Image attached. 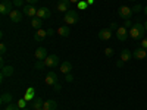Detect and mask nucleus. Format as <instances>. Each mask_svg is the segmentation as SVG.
<instances>
[{
  "label": "nucleus",
  "instance_id": "obj_46",
  "mask_svg": "<svg viewBox=\"0 0 147 110\" xmlns=\"http://www.w3.org/2000/svg\"><path fill=\"white\" fill-rule=\"evenodd\" d=\"M129 2H136V0H129Z\"/></svg>",
  "mask_w": 147,
  "mask_h": 110
},
{
  "label": "nucleus",
  "instance_id": "obj_27",
  "mask_svg": "<svg viewBox=\"0 0 147 110\" xmlns=\"http://www.w3.org/2000/svg\"><path fill=\"white\" fill-rule=\"evenodd\" d=\"M5 110H21V109H19V106H18V104L10 103V104H7V106H6V109H5Z\"/></svg>",
  "mask_w": 147,
  "mask_h": 110
},
{
  "label": "nucleus",
  "instance_id": "obj_3",
  "mask_svg": "<svg viewBox=\"0 0 147 110\" xmlns=\"http://www.w3.org/2000/svg\"><path fill=\"white\" fill-rule=\"evenodd\" d=\"M13 2H10V0H2V3H0V13L2 15H10V12L13 10Z\"/></svg>",
  "mask_w": 147,
  "mask_h": 110
},
{
  "label": "nucleus",
  "instance_id": "obj_1",
  "mask_svg": "<svg viewBox=\"0 0 147 110\" xmlns=\"http://www.w3.org/2000/svg\"><path fill=\"white\" fill-rule=\"evenodd\" d=\"M128 32H129L131 38H134V40H143V38H144V34H146L147 31H146V28H144V23L136 22V23H134V25L128 30Z\"/></svg>",
  "mask_w": 147,
  "mask_h": 110
},
{
  "label": "nucleus",
  "instance_id": "obj_45",
  "mask_svg": "<svg viewBox=\"0 0 147 110\" xmlns=\"http://www.w3.org/2000/svg\"><path fill=\"white\" fill-rule=\"evenodd\" d=\"M21 110H30V109H21Z\"/></svg>",
  "mask_w": 147,
  "mask_h": 110
},
{
  "label": "nucleus",
  "instance_id": "obj_48",
  "mask_svg": "<svg viewBox=\"0 0 147 110\" xmlns=\"http://www.w3.org/2000/svg\"><path fill=\"white\" fill-rule=\"evenodd\" d=\"M146 59H147V57H146Z\"/></svg>",
  "mask_w": 147,
  "mask_h": 110
},
{
  "label": "nucleus",
  "instance_id": "obj_13",
  "mask_svg": "<svg viewBox=\"0 0 147 110\" xmlns=\"http://www.w3.org/2000/svg\"><path fill=\"white\" fill-rule=\"evenodd\" d=\"M37 16L41 18V19H49L52 16V12L49 10L47 7H40L38 10H37Z\"/></svg>",
  "mask_w": 147,
  "mask_h": 110
},
{
  "label": "nucleus",
  "instance_id": "obj_9",
  "mask_svg": "<svg viewBox=\"0 0 147 110\" xmlns=\"http://www.w3.org/2000/svg\"><path fill=\"white\" fill-rule=\"evenodd\" d=\"M69 5H71V0H59L57 2V5H56V9L59 10V12H66L69 10Z\"/></svg>",
  "mask_w": 147,
  "mask_h": 110
},
{
  "label": "nucleus",
  "instance_id": "obj_26",
  "mask_svg": "<svg viewBox=\"0 0 147 110\" xmlns=\"http://www.w3.org/2000/svg\"><path fill=\"white\" fill-rule=\"evenodd\" d=\"M144 7L141 6V5H136L134 7H131V10H132V13H140V12L143 10Z\"/></svg>",
  "mask_w": 147,
  "mask_h": 110
},
{
  "label": "nucleus",
  "instance_id": "obj_4",
  "mask_svg": "<svg viewBox=\"0 0 147 110\" xmlns=\"http://www.w3.org/2000/svg\"><path fill=\"white\" fill-rule=\"evenodd\" d=\"M118 16L122 18L124 21L129 19V18L132 16V10H131V7H128V6H121V7L118 9Z\"/></svg>",
  "mask_w": 147,
  "mask_h": 110
},
{
  "label": "nucleus",
  "instance_id": "obj_12",
  "mask_svg": "<svg viewBox=\"0 0 147 110\" xmlns=\"http://www.w3.org/2000/svg\"><path fill=\"white\" fill-rule=\"evenodd\" d=\"M132 57H136L137 60L146 59V57H147V50H144L143 47H137V48H136V52L132 53Z\"/></svg>",
  "mask_w": 147,
  "mask_h": 110
},
{
  "label": "nucleus",
  "instance_id": "obj_7",
  "mask_svg": "<svg viewBox=\"0 0 147 110\" xmlns=\"http://www.w3.org/2000/svg\"><path fill=\"white\" fill-rule=\"evenodd\" d=\"M37 10H38V9H35V7H34V5H25V6L22 7V12H24V15H27V16H31V18L37 16Z\"/></svg>",
  "mask_w": 147,
  "mask_h": 110
},
{
  "label": "nucleus",
  "instance_id": "obj_32",
  "mask_svg": "<svg viewBox=\"0 0 147 110\" xmlns=\"http://www.w3.org/2000/svg\"><path fill=\"white\" fill-rule=\"evenodd\" d=\"M132 25H134V23L131 22V19H127V21H124V27H125L127 30H129Z\"/></svg>",
  "mask_w": 147,
  "mask_h": 110
},
{
  "label": "nucleus",
  "instance_id": "obj_35",
  "mask_svg": "<svg viewBox=\"0 0 147 110\" xmlns=\"http://www.w3.org/2000/svg\"><path fill=\"white\" fill-rule=\"evenodd\" d=\"M65 81L66 82H72L74 81V76L71 75V73H66V75H65Z\"/></svg>",
  "mask_w": 147,
  "mask_h": 110
},
{
  "label": "nucleus",
  "instance_id": "obj_33",
  "mask_svg": "<svg viewBox=\"0 0 147 110\" xmlns=\"http://www.w3.org/2000/svg\"><path fill=\"white\" fill-rule=\"evenodd\" d=\"M78 6H80V9H87V6H88V3L87 2H82V0H81V2H78Z\"/></svg>",
  "mask_w": 147,
  "mask_h": 110
},
{
  "label": "nucleus",
  "instance_id": "obj_5",
  "mask_svg": "<svg viewBox=\"0 0 147 110\" xmlns=\"http://www.w3.org/2000/svg\"><path fill=\"white\" fill-rule=\"evenodd\" d=\"M44 63H46L47 68H56V66L59 65V56H56V54L47 56V57L44 59Z\"/></svg>",
  "mask_w": 147,
  "mask_h": 110
},
{
  "label": "nucleus",
  "instance_id": "obj_11",
  "mask_svg": "<svg viewBox=\"0 0 147 110\" xmlns=\"http://www.w3.org/2000/svg\"><path fill=\"white\" fill-rule=\"evenodd\" d=\"M22 13H24V12H21V10H18V9H13V10L10 12L9 18H10L12 22H21V21H22Z\"/></svg>",
  "mask_w": 147,
  "mask_h": 110
},
{
  "label": "nucleus",
  "instance_id": "obj_10",
  "mask_svg": "<svg viewBox=\"0 0 147 110\" xmlns=\"http://www.w3.org/2000/svg\"><path fill=\"white\" fill-rule=\"evenodd\" d=\"M44 82L47 84V85H55L56 82H57V75H56V72H53V70H50L46 75V79H44Z\"/></svg>",
  "mask_w": 147,
  "mask_h": 110
},
{
  "label": "nucleus",
  "instance_id": "obj_47",
  "mask_svg": "<svg viewBox=\"0 0 147 110\" xmlns=\"http://www.w3.org/2000/svg\"><path fill=\"white\" fill-rule=\"evenodd\" d=\"M38 110H44V109H38Z\"/></svg>",
  "mask_w": 147,
  "mask_h": 110
},
{
  "label": "nucleus",
  "instance_id": "obj_24",
  "mask_svg": "<svg viewBox=\"0 0 147 110\" xmlns=\"http://www.w3.org/2000/svg\"><path fill=\"white\" fill-rule=\"evenodd\" d=\"M2 75H5V76H12L13 75V66H3L2 68Z\"/></svg>",
  "mask_w": 147,
  "mask_h": 110
},
{
  "label": "nucleus",
  "instance_id": "obj_39",
  "mask_svg": "<svg viewBox=\"0 0 147 110\" xmlns=\"http://www.w3.org/2000/svg\"><path fill=\"white\" fill-rule=\"evenodd\" d=\"M118 28H119V27H118V25H116V23H115V22H113V23H110V30H112V31H113V30H115V31H116V30H118Z\"/></svg>",
  "mask_w": 147,
  "mask_h": 110
},
{
  "label": "nucleus",
  "instance_id": "obj_8",
  "mask_svg": "<svg viewBox=\"0 0 147 110\" xmlns=\"http://www.w3.org/2000/svg\"><path fill=\"white\" fill-rule=\"evenodd\" d=\"M99 38H100L102 41L110 40V38H112V30H110V28H103V30H100V31H99Z\"/></svg>",
  "mask_w": 147,
  "mask_h": 110
},
{
  "label": "nucleus",
  "instance_id": "obj_6",
  "mask_svg": "<svg viewBox=\"0 0 147 110\" xmlns=\"http://www.w3.org/2000/svg\"><path fill=\"white\" fill-rule=\"evenodd\" d=\"M115 34H116V38H118L119 41H125L127 37L129 35V32H128V30H127L125 27H119V28L115 31Z\"/></svg>",
  "mask_w": 147,
  "mask_h": 110
},
{
  "label": "nucleus",
  "instance_id": "obj_29",
  "mask_svg": "<svg viewBox=\"0 0 147 110\" xmlns=\"http://www.w3.org/2000/svg\"><path fill=\"white\" fill-rule=\"evenodd\" d=\"M105 54H106L107 57H112V56L115 54V52H113V48H110V47H107L106 50H105Z\"/></svg>",
  "mask_w": 147,
  "mask_h": 110
},
{
  "label": "nucleus",
  "instance_id": "obj_36",
  "mask_svg": "<svg viewBox=\"0 0 147 110\" xmlns=\"http://www.w3.org/2000/svg\"><path fill=\"white\" fill-rule=\"evenodd\" d=\"M53 87H55V91H60V90H62V87H60V84H59V82H56Z\"/></svg>",
  "mask_w": 147,
  "mask_h": 110
},
{
  "label": "nucleus",
  "instance_id": "obj_16",
  "mask_svg": "<svg viewBox=\"0 0 147 110\" xmlns=\"http://www.w3.org/2000/svg\"><path fill=\"white\" fill-rule=\"evenodd\" d=\"M24 99H25L27 101H32V100L35 99V90H34L32 87H30V88H27V91H25V94H24Z\"/></svg>",
  "mask_w": 147,
  "mask_h": 110
},
{
  "label": "nucleus",
  "instance_id": "obj_18",
  "mask_svg": "<svg viewBox=\"0 0 147 110\" xmlns=\"http://www.w3.org/2000/svg\"><path fill=\"white\" fill-rule=\"evenodd\" d=\"M31 104H32V110H38V109H43L44 101L40 99V97H35V99L31 101Z\"/></svg>",
  "mask_w": 147,
  "mask_h": 110
},
{
  "label": "nucleus",
  "instance_id": "obj_31",
  "mask_svg": "<svg viewBox=\"0 0 147 110\" xmlns=\"http://www.w3.org/2000/svg\"><path fill=\"white\" fill-rule=\"evenodd\" d=\"M6 50H7V47H6V44H0V54L2 56H5V53H6Z\"/></svg>",
  "mask_w": 147,
  "mask_h": 110
},
{
  "label": "nucleus",
  "instance_id": "obj_2",
  "mask_svg": "<svg viewBox=\"0 0 147 110\" xmlns=\"http://www.w3.org/2000/svg\"><path fill=\"white\" fill-rule=\"evenodd\" d=\"M66 22V25H72V23H77L78 22V13H77V10H74V9H69L66 13H65V19Z\"/></svg>",
  "mask_w": 147,
  "mask_h": 110
},
{
  "label": "nucleus",
  "instance_id": "obj_37",
  "mask_svg": "<svg viewBox=\"0 0 147 110\" xmlns=\"http://www.w3.org/2000/svg\"><path fill=\"white\" fill-rule=\"evenodd\" d=\"M52 35H55V30L49 28V30H47V37H52Z\"/></svg>",
  "mask_w": 147,
  "mask_h": 110
},
{
  "label": "nucleus",
  "instance_id": "obj_20",
  "mask_svg": "<svg viewBox=\"0 0 147 110\" xmlns=\"http://www.w3.org/2000/svg\"><path fill=\"white\" fill-rule=\"evenodd\" d=\"M0 103L2 104H10L12 103V94L10 93H3L0 97Z\"/></svg>",
  "mask_w": 147,
  "mask_h": 110
},
{
  "label": "nucleus",
  "instance_id": "obj_40",
  "mask_svg": "<svg viewBox=\"0 0 147 110\" xmlns=\"http://www.w3.org/2000/svg\"><path fill=\"white\" fill-rule=\"evenodd\" d=\"M25 2H28V5H34V3L38 2V0H25Z\"/></svg>",
  "mask_w": 147,
  "mask_h": 110
},
{
  "label": "nucleus",
  "instance_id": "obj_38",
  "mask_svg": "<svg viewBox=\"0 0 147 110\" xmlns=\"http://www.w3.org/2000/svg\"><path fill=\"white\" fill-rule=\"evenodd\" d=\"M124 63H125L124 60H121V59H119L118 62H116V66H118V68H122V66H124Z\"/></svg>",
  "mask_w": 147,
  "mask_h": 110
},
{
  "label": "nucleus",
  "instance_id": "obj_23",
  "mask_svg": "<svg viewBox=\"0 0 147 110\" xmlns=\"http://www.w3.org/2000/svg\"><path fill=\"white\" fill-rule=\"evenodd\" d=\"M56 32H57V34H59L60 37H68V35L71 34V31H69L68 25H63V27H59Z\"/></svg>",
  "mask_w": 147,
  "mask_h": 110
},
{
  "label": "nucleus",
  "instance_id": "obj_30",
  "mask_svg": "<svg viewBox=\"0 0 147 110\" xmlns=\"http://www.w3.org/2000/svg\"><path fill=\"white\" fill-rule=\"evenodd\" d=\"M24 2H25V0H13V5L16 7H24V6H25V5H24Z\"/></svg>",
  "mask_w": 147,
  "mask_h": 110
},
{
  "label": "nucleus",
  "instance_id": "obj_22",
  "mask_svg": "<svg viewBox=\"0 0 147 110\" xmlns=\"http://www.w3.org/2000/svg\"><path fill=\"white\" fill-rule=\"evenodd\" d=\"M71 70H72V65H71V62H63L62 65H60V72L62 73H71Z\"/></svg>",
  "mask_w": 147,
  "mask_h": 110
},
{
  "label": "nucleus",
  "instance_id": "obj_34",
  "mask_svg": "<svg viewBox=\"0 0 147 110\" xmlns=\"http://www.w3.org/2000/svg\"><path fill=\"white\" fill-rule=\"evenodd\" d=\"M140 47H143L144 50H147V38H143L141 43H140Z\"/></svg>",
  "mask_w": 147,
  "mask_h": 110
},
{
  "label": "nucleus",
  "instance_id": "obj_17",
  "mask_svg": "<svg viewBox=\"0 0 147 110\" xmlns=\"http://www.w3.org/2000/svg\"><path fill=\"white\" fill-rule=\"evenodd\" d=\"M43 109L44 110H56L57 109V103L55 100H47V101H44Z\"/></svg>",
  "mask_w": 147,
  "mask_h": 110
},
{
  "label": "nucleus",
  "instance_id": "obj_19",
  "mask_svg": "<svg viewBox=\"0 0 147 110\" xmlns=\"http://www.w3.org/2000/svg\"><path fill=\"white\" fill-rule=\"evenodd\" d=\"M31 25H32V28H35V30H41L43 19H41V18H38V16H34V18H32V21H31Z\"/></svg>",
  "mask_w": 147,
  "mask_h": 110
},
{
  "label": "nucleus",
  "instance_id": "obj_14",
  "mask_svg": "<svg viewBox=\"0 0 147 110\" xmlns=\"http://www.w3.org/2000/svg\"><path fill=\"white\" fill-rule=\"evenodd\" d=\"M34 56H35V59H37V60H44V59L47 57V50H46L44 47H38V48L35 50Z\"/></svg>",
  "mask_w": 147,
  "mask_h": 110
},
{
  "label": "nucleus",
  "instance_id": "obj_28",
  "mask_svg": "<svg viewBox=\"0 0 147 110\" xmlns=\"http://www.w3.org/2000/svg\"><path fill=\"white\" fill-rule=\"evenodd\" d=\"M18 106H19V109H27V100L25 99H19Z\"/></svg>",
  "mask_w": 147,
  "mask_h": 110
},
{
  "label": "nucleus",
  "instance_id": "obj_43",
  "mask_svg": "<svg viewBox=\"0 0 147 110\" xmlns=\"http://www.w3.org/2000/svg\"><path fill=\"white\" fill-rule=\"evenodd\" d=\"M143 10H144V13H146V15H147V6H146V7H144V9H143Z\"/></svg>",
  "mask_w": 147,
  "mask_h": 110
},
{
  "label": "nucleus",
  "instance_id": "obj_41",
  "mask_svg": "<svg viewBox=\"0 0 147 110\" xmlns=\"http://www.w3.org/2000/svg\"><path fill=\"white\" fill-rule=\"evenodd\" d=\"M87 3H88V5H93V3H94V0H87Z\"/></svg>",
  "mask_w": 147,
  "mask_h": 110
},
{
  "label": "nucleus",
  "instance_id": "obj_15",
  "mask_svg": "<svg viewBox=\"0 0 147 110\" xmlns=\"http://www.w3.org/2000/svg\"><path fill=\"white\" fill-rule=\"evenodd\" d=\"M46 37H47V31H44V30H37V32H34V40L38 43L43 41Z\"/></svg>",
  "mask_w": 147,
  "mask_h": 110
},
{
  "label": "nucleus",
  "instance_id": "obj_21",
  "mask_svg": "<svg viewBox=\"0 0 147 110\" xmlns=\"http://www.w3.org/2000/svg\"><path fill=\"white\" fill-rule=\"evenodd\" d=\"M131 57H132V53L128 50V48H124V50L121 52V60L128 62V60H131Z\"/></svg>",
  "mask_w": 147,
  "mask_h": 110
},
{
  "label": "nucleus",
  "instance_id": "obj_25",
  "mask_svg": "<svg viewBox=\"0 0 147 110\" xmlns=\"http://www.w3.org/2000/svg\"><path fill=\"white\" fill-rule=\"evenodd\" d=\"M44 66H46L44 60H37V62L34 63V68H35L37 70H41V69H44Z\"/></svg>",
  "mask_w": 147,
  "mask_h": 110
},
{
  "label": "nucleus",
  "instance_id": "obj_42",
  "mask_svg": "<svg viewBox=\"0 0 147 110\" xmlns=\"http://www.w3.org/2000/svg\"><path fill=\"white\" fill-rule=\"evenodd\" d=\"M78 2H81V0H71V3H78Z\"/></svg>",
  "mask_w": 147,
  "mask_h": 110
},
{
  "label": "nucleus",
  "instance_id": "obj_44",
  "mask_svg": "<svg viewBox=\"0 0 147 110\" xmlns=\"http://www.w3.org/2000/svg\"><path fill=\"white\" fill-rule=\"evenodd\" d=\"M144 28H146V31H147V21L144 22Z\"/></svg>",
  "mask_w": 147,
  "mask_h": 110
}]
</instances>
